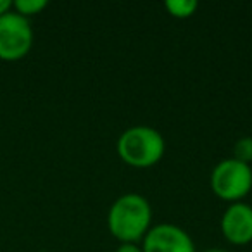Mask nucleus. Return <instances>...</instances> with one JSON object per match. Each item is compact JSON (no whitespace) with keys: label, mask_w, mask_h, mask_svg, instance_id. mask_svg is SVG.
<instances>
[{"label":"nucleus","mask_w":252,"mask_h":252,"mask_svg":"<svg viewBox=\"0 0 252 252\" xmlns=\"http://www.w3.org/2000/svg\"><path fill=\"white\" fill-rule=\"evenodd\" d=\"M152 207L140 193H123L111 204L107 213V228L121 244H137L151 230Z\"/></svg>","instance_id":"nucleus-1"},{"label":"nucleus","mask_w":252,"mask_h":252,"mask_svg":"<svg viewBox=\"0 0 252 252\" xmlns=\"http://www.w3.org/2000/svg\"><path fill=\"white\" fill-rule=\"evenodd\" d=\"M116 151L123 162L131 168H152L162 159L166 142L161 131L147 125L130 126L118 138Z\"/></svg>","instance_id":"nucleus-2"},{"label":"nucleus","mask_w":252,"mask_h":252,"mask_svg":"<svg viewBox=\"0 0 252 252\" xmlns=\"http://www.w3.org/2000/svg\"><path fill=\"white\" fill-rule=\"evenodd\" d=\"M211 189L214 195L230 204L242 202L252 189L251 164L228 158L220 161L211 173Z\"/></svg>","instance_id":"nucleus-3"},{"label":"nucleus","mask_w":252,"mask_h":252,"mask_svg":"<svg viewBox=\"0 0 252 252\" xmlns=\"http://www.w3.org/2000/svg\"><path fill=\"white\" fill-rule=\"evenodd\" d=\"M33 47V28L28 18L14 9L0 16V59L19 61Z\"/></svg>","instance_id":"nucleus-4"},{"label":"nucleus","mask_w":252,"mask_h":252,"mask_svg":"<svg viewBox=\"0 0 252 252\" xmlns=\"http://www.w3.org/2000/svg\"><path fill=\"white\" fill-rule=\"evenodd\" d=\"M144 252H197L192 237L171 223H159L151 226L144 237Z\"/></svg>","instance_id":"nucleus-5"},{"label":"nucleus","mask_w":252,"mask_h":252,"mask_svg":"<svg viewBox=\"0 0 252 252\" xmlns=\"http://www.w3.org/2000/svg\"><path fill=\"white\" fill-rule=\"evenodd\" d=\"M221 233L233 245H247L252 242V206L235 202L226 207L221 216Z\"/></svg>","instance_id":"nucleus-6"},{"label":"nucleus","mask_w":252,"mask_h":252,"mask_svg":"<svg viewBox=\"0 0 252 252\" xmlns=\"http://www.w3.org/2000/svg\"><path fill=\"white\" fill-rule=\"evenodd\" d=\"M164 7L169 16L185 19L195 14V11L199 9V4H197L195 0H166Z\"/></svg>","instance_id":"nucleus-7"},{"label":"nucleus","mask_w":252,"mask_h":252,"mask_svg":"<svg viewBox=\"0 0 252 252\" xmlns=\"http://www.w3.org/2000/svg\"><path fill=\"white\" fill-rule=\"evenodd\" d=\"M47 5H49L47 0H16V2H12V9H14L18 14L25 16V18L38 14Z\"/></svg>","instance_id":"nucleus-8"},{"label":"nucleus","mask_w":252,"mask_h":252,"mask_svg":"<svg viewBox=\"0 0 252 252\" xmlns=\"http://www.w3.org/2000/svg\"><path fill=\"white\" fill-rule=\"evenodd\" d=\"M233 158L238 159V161L249 162L252 161V137H244V138H238L233 145Z\"/></svg>","instance_id":"nucleus-9"},{"label":"nucleus","mask_w":252,"mask_h":252,"mask_svg":"<svg viewBox=\"0 0 252 252\" xmlns=\"http://www.w3.org/2000/svg\"><path fill=\"white\" fill-rule=\"evenodd\" d=\"M116 252H144V251L137 244H121L116 249Z\"/></svg>","instance_id":"nucleus-10"},{"label":"nucleus","mask_w":252,"mask_h":252,"mask_svg":"<svg viewBox=\"0 0 252 252\" xmlns=\"http://www.w3.org/2000/svg\"><path fill=\"white\" fill-rule=\"evenodd\" d=\"M12 9L11 0H0V16H4L5 12H9Z\"/></svg>","instance_id":"nucleus-11"},{"label":"nucleus","mask_w":252,"mask_h":252,"mask_svg":"<svg viewBox=\"0 0 252 252\" xmlns=\"http://www.w3.org/2000/svg\"><path fill=\"white\" fill-rule=\"evenodd\" d=\"M202 252H230V251H224V249H206Z\"/></svg>","instance_id":"nucleus-12"},{"label":"nucleus","mask_w":252,"mask_h":252,"mask_svg":"<svg viewBox=\"0 0 252 252\" xmlns=\"http://www.w3.org/2000/svg\"><path fill=\"white\" fill-rule=\"evenodd\" d=\"M36 252H45V251H36Z\"/></svg>","instance_id":"nucleus-13"}]
</instances>
